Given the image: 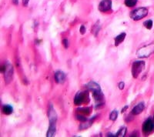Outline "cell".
<instances>
[{"instance_id":"obj_1","label":"cell","mask_w":154,"mask_h":137,"mask_svg":"<svg viewBox=\"0 0 154 137\" xmlns=\"http://www.w3.org/2000/svg\"><path fill=\"white\" fill-rule=\"evenodd\" d=\"M87 88L93 92V96L96 102V107L99 108V105H104V99H103L104 96L99 85L95 82H89L87 84Z\"/></svg>"},{"instance_id":"obj_2","label":"cell","mask_w":154,"mask_h":137,"mask_svg":"<svg viewBox=\"0 0 154 137\" xmlns=\"http://www.w3.org/2000/svg\"><path fill=\"white\" fill-rule=\"evenodd\" d=\"M2 72L4 73L5 81L6 84H9L13 77V67L9 62L2 67Z\"/></svg>"},{"instance_id":"obj_3","label":"cell","mask_w":154,"mask_h":137,"mask_svg":"<svg viewBox=\"0 0 154 137\" xmlns=\"http://www.w3.org/2000/svg\"><path fill=\"white\" fill-rule=\"evenodd\" d=\"M148 14V9L144 7L138 8L133 10L130 14V17L132 19L135 21H139L144 17H146Z\"/></svg>"},{"instance_id":"obj_4","label":"cell","mask_w":154,"mask_h":137,"mask_svg":"<svg viewBox=\"0 0 154 137\" xmlns=\"http://www.w3.org/2000/svg\"><path fill=\"white\" fill-rule=\"evenodd\" d=\"M145 68V63L144 61H135L132 66V75L133 78H137L139 75Z\"/></svg>"},{"instance_id":"obj_5","label":"cell","mask_w":154,"mask_h":137,"mask_svg":"<svg viewBox=\"0 0 154 137\" xmlns=\"http://www.w3.org/2000/svg\"><path fill=\"white\" fill-rule=\"evenodd\" d=\"M154 52V45L150 44L149 45H146L143 48H140L137 51V55L139 58H146L151 55Z\"/></svg>"},{"instance_id":"obj_6","label":"cell","mask_w":154,"mask_h":137,"mask_svg":"<svg viewBox=\"0 0 154 137\" xmlns=\"http://www.w3.org/2000/svg\"><path fill=\"white\" fill-rule=\"evenodd\" d=\"M154 131V122L152 119H149L143 125V132L144 134L149 135Z\"/></svg>"},{"instance_id":"obj_7","label":"cell","mask_w":154,"mask_h":137,"mask_svg":"<svg viewBox=\"0 0 154 137\" xmlns=\"http://www.w3.org/2000/svg\"><path fill=\"white\" fill-rule=\"evenodd\" d=\"M48 116H49L50 124H56V121H57V114L56 113L55 109L53 108V105H52V104H50V106H49Z\"/></svg>"},{"instance_id":"obj_8","label":"cell","mask_w":154,"mask_h":137,"mask_svg":"<svg viewBox=\"0 0 154 137\" xmlns=\"http://www.w3.org/2000/svg\"><path fill=\"white\" fill-rule=\"evenodd\" d=\"M112 8V1L111 0H102L99 5V10L102 13L110 11Z\"/></svg>"},{"instance_id":"obj_9","label":"cell","mask_w":154,"mask_h":137,"mask_svg":"<svg viewBox=\"0 0 154 137\" xmlns=\"http://www.w3.org/2000/svg\"><path fill=\"white\" fill-rule=\"evenodd\" d=\"M85 96L86 93L83 92H78L76 93V96L74 98V103L76 105H81L82 103H83L85 100Z\"/></svg>"},{"instance_id":"obj_10","label":"cell","mask_w":154,"mask_h":137,"mask_svg":"<svg viewBox=\"0 0 154 137\" xmlns=\"http://www.w3.org/2000/svg\"><path fill=\"white\" fill-rule=\"evenodd\" d=\"M144 108H145V105H144L143 103H139L136 106L133 107V109H132V114L134 115V116L139 115V114H140L143 111Z\"/></svg>"},{"instance_id":"obj_11","label":"cell","mask_w":154,"mask_h":137,"mask_svg":"<svg viewBox=\"0 0 154 137\" xmlns=\"http://www.w3.org/2000/svg\"><path fill=\"white\" fill-rule=\"evenodd\" d=\"M65 74L62 71H57L55 72V81L57 83H63L65 81Z\"/></svg>"},{"instance_id":"obj_12","label":"cell","mask_w":154,"mask_h":137,"mask_svg":"<svg viewBox=\"0 0 154 137\" xmlns=\"http://www.w3.org/2000/svg\"><path fill=\"white\" fill-rule=\"evenodd\" d=\"M56 124H50V127H49L48 132L46 133V136H54L56 134Z\"/></svg>"},{"instance_id":"obj_13","label":"cell","mask_w":154,"mask_h":137,"mask_svg":"<svg viewBox=\"0 0 154 137\" xmlns=\"http://www.w3.org/2000/svg\"><path fill=\"white\" fill-rule=\"evenodd\" d=\"M126 34L125 32H123V33H121V34L118 35L115 38V45L116 46H118V45H120L122 42H123V40H125L126 38Z\"/></svg>"},{"instance_id":"obj_14","label":"cell","mask_w":154,"mask_h":137,"mask_svg":"<svg viewBox=\"0 0 154 137\" xmlns=\"http://www.w3.org/2000/svg\"><path fill=\"white\" fill-rule=\"evenodd\" d=\"M3 113L5 115H10L13 113V108L10 105H4L3 106Z\"/></svg>"},{"instance_id":"obj_15","label":"cell","mask_w":154,"mask_h":137,"mask_svg":"<svg viewBox=\"0 0 154 137\" xmlns=\"http://www.w3.org/2000/svg\"><path fill=\"white\" fill-rule=\"evenodd\" d=\"M138 0H125V5L127 7H133L136 5Z\"/></svg>"},{"instance_id":"obj_16","label":"cell","mask_w":154,"mask_h":137,"mask_svg":"<svg viewBox=\"0 0 154 137\" xmlns=\"http://www.w3.org/2000/svg\"><path fill=\"white\" fill-rule=\"evenodd\" d=\"M143 26L147 29H151L153 28V21H152L151 19H148V20L144 22Z\"/></svg>"},{"instance_id":"obj_17","label":"cell","mask_w":154,"mask_h":137,"mask_svg":"<svg viewBox=\"0 0 154 137\" xmlns=\"http://www.w3.org/2000/svg\"><path fill=\"white\" fill-rule=\"evenodd\" d=\"M118 117V112L116 110H113L110 114V119L112 121H115Z\"/></svg>"},{"instance_id":"obj_18","label":"cell","mask_w":154,"mask_h":137,"mask_svg":"<svg viewBox=\"0 0 154 137\" xmlns=\"http://www.w3.org/2000/svg\"><path fill=\"white\" fill-rule=\"evenodd\" d=\"M126 133V128L122 127L116 133V136H125Z\"/></svg>"},{"instance_id":"obj_19","label":"cell","mask_w":154,"mask_h":137,"mask_svg":"<svg viewBox=\"0 0 154 137\" xmlns=\"http://www.w3.org/2000/svg\"><path fill=\"white\" fill-rule=\"evenodd\" d=\"M99 29H100V26H99V25L98 23H96L95 25L93 27V29H92V32L93 33V34L96 36L97 33L99 32Z\"/></svg>"},{"instance_id":"obj_20","label":"cell","mask_w":154,"mask_h":137,"mask_svg":"<svg viewBox=\"0 0 154 137\" xmlns=\"http://www.w3.org/2000/svg\"><path fill=\"white\" fill-rule=\"evenodd\" d=\"M77 117V119H78L79 121H80L81 123H84V122H86L87 121V119H86L85 116H76Z\"/></svg>"},{"instance_id":"obj_21","label":"cell","mask_w":154,"mask_h":137,"mask_svg":"<svg viewBox=\"0 0 154 137\" xmlns=\"http://www.w3.org/2000/svg\"><path fill=\"white\" fill-rule=\"evenodd\" d=\"M63 45H64V47L65 48V49H67V48L69 47V41L68 40H63Z\"/></svg>"},{"instance_id":"obj_22","label":"cell","mask_w":154,"mask_h":137,"mask_svg":"<svg viewBox=\"0 0 154 137\" xmlns=\"http://www.w3.org/2000/svg\"><path fill=\"white\" fill-rule=\"evenodd\" d=\"M124 86H125V83L123 82H120L119 85H118V87H119V89L120 90H123L124 89Z\"/></svg>"},{"instance_id":"obj_23","label":"cell","mask_w":154,"mask_h":137,"mask_svg":"<svg viewBox=\"0 0 154 137\" xmlns=\"http://www.w3.org/2000/svg\"><path fill=\"white\" fill-rule=\"evenodd\" d=\"M79 32H80V33L81 34H85V32H86V28H85V26H82L81 27H80V29H79Z\"/></svg>"},{"instance_id":"obj_24","label":"cell","mask_w":154,"mask_h":137,"mask_svg":"<svg viewBox=\"0 0 154 137\" xmlns=\"http://www.w3.org/2000/svg\"><path fill=\"white\" fill-rule=\"evenodd\" d=\"M29 1V0H22V4H23L24 6H27L28 5Z\"/></svg>"},{"instance_id":"obj_25","label":"cell","mask_w":154,"mask_h":137,"mask_svg":"<svg viewBox=\"0 0 154 137\" xmlns=\"http://www.w3.org/2000/svg\"><path fill=\"white\" fill-rule=\"evenodd\" d=\"M127 109H128V105H126V106H124V108L122 109V111H121V113H125L126 110Z\"/></svg>"},{"instance_id":"obj_26","label":"cell","mask_w":154,"mask_h":137,"mask_svg":"<svg viewBox=\"0 0 154 137\" xmlns=\"http://www.w3.org/2000/svg\"><path fill=\"white\" fill-rule=\"evenodd\" d=\"M14 3H16V4H17V1H16V0H14Z\"/></svg>"},{"instance_id":"obj_27","label":"cell","mask_w":154,"mask_h":137,"mask_svg":"<svg viewBox=\"0 0 154 137\" xmlns=\"http://www.w3.org/2000/svg\"><path fill=\"white\" fill-rule=\"evenodd\" d=\"M153 119H154V116H153Z\"/></svg>"}]
</instances>
